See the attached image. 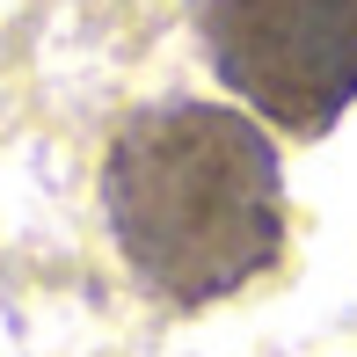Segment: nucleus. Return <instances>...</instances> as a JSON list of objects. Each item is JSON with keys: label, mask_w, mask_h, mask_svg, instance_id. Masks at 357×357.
I'll list each match as a JSON object with an SVG mask.
<instances>
[{"label": "nucleus", "mask_w": 357, "mask_h": 357, "mask_svg": "<svg viewBox=\"0 0 357 357\" xmlns=\"http://www.w3.org/2000/svg\"><path fill=\"white\" fill-rule=\"evenodd\" d=\"M102 226L160 306H219L248 291L284 248L278 146L234 102H139L102 153Z\"/></svg>", "instance_id": "1"}, {"label": "nucleus", "mask_w": 357, "mask_h": 357, "mask_svg": "<svg viewBox=\"0 0 357 357\" xmlns=\"http://www.w3.org/2000/svg\"><path fill=\"white\" fill-rule=\"evenodd\" d=\"M197 37L219 88L291 139L357 102V0H204Z\"/></svg>", "instance_id": "2"}]
</instances>
